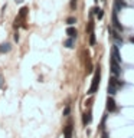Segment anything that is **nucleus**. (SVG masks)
Segmentation results:
<instances>
[{
    "label": "nucleus",
    "mask_w": 134,
    "mask_h": 138,
    "mask_svg": "<svg viewBox=\"0 0 134 138\" xmlns=\"http://www.w3.org/2000/svg\"><path fill=\"white\" fill-rule=\"evenodd\" d=\"M102 2H104V0H102Z\"/></svg>",
    "instance_id": "23"
},
{
    "label": "nucleus",
    "mask_w": 134,
    "mask_h": 138,
    "mask_svg": "<svg viewBox=\"0 0 134 138\" xmlns=\"http://www.w3.org/2000/svg\"><path fill=\"white\" fill-rule=\"evenodd\" d=\"M64 137L65 138H72V125L68 124V125L64 128Z\"/></svg>",
    "instance_id": "10"
},
{
    "label": "nucleus",
    "mask_w": 134,
    "mask_h": 138,
    "mask_svg": "<svg viewBox=\"0 0 134 138\" xmlns=\"http://www.w3.org/2000/svg\"><path fill=\"white\" fill-rule=\"evenodd\" d=\"M130 42H133V43H134V38H133V36L130 38Z\"/></svg>",
    "instance_id": "20"
},
{
    "label": "nucleus",
    "mask_w": 134,
    "mask_h": 138,
    "mask_svg": "<svg viewBox=\"0 0 134 138\" xmlns=\"http://www.w3.org/2000/svg\"><path fill=\"white\" fill-rule=\"evenodd\" d=\"M111 19H112V26H114L118 32H122V30H124V28H122V24L120 23L118 17H117V10L112 12V16H111Z\"/></svg>",
    "instance_id": "4"
},
{
    "label": "nucleus",
    "mask_w": 134,
    "mask_h": 138,
    "mask_svg": "<svg viewBox=\"0 0 134 138\" xmlns=\"http://www.w3.org/2000/svg\"><path fill=\"white\" fill-rule=\"evenodd\" d=\"M66 34H68V38H74V39H76L78 30H76V28H74V26H68V29H66Z\"/></svg>",
    "instance_id": "9"
},
{
    "label": "nucleus",
    "mask_w": 134,
    "mask_h": 138,
    "mask_svg": "<svg viewBox=\"0 0 134 138\" xmlns=\"http://www.w3.org/2000/svg\"><path fill=\"white\" fill-rule=\"evenodd\" d=\"M89 122H91V111L84 114V125H88Z\"/></svg>",
    "instance_id": "14"
},
{
    "label": "nucleus",
    "mask_w": 134,
    "mask_h": 138,
    "mask_svg": "<svg viewBox=\"0 0 134 138\" xmlns=\"http://www.w3.org/2000/svg\"><path fill=\"white\" fill-rule=\"evenodd\" d=\"M10 50H12V43H9V42H5V43H2V45H0V53H2V55H5V53H9Z\"/></svg>",
    "instance_id": "8"
},
{
    "label": "nucleus",
    "mask_w": 134,
    "mask_h": 138,
    "mask_svg": "<svg viewBox=\"0 0 134 138\" xmlns=\"http://www.w3.org/2000/svg\"><path fill=\"white\" fill-rule=\"evenodd\" d=\"M2 84H3V80H2V76H0V86H2Z\"/></svg>",
    "instance_id": "21"
},
{
    "label": "nucleus",
    "mask_w": 134,
    "mask_h": 138,
    "mask_svg": "<svg viewBox=\"0 0 134 138\" xmlns=\"http://www.w3.org/2000/svg\"><path fill=\"white\" fill-rule=\"evenodd\" d=\"M111 58H114L117 62L121 63V55H120V50H118V46L114 45L111 48Z\"/></svg>",
    "instance_id": "6"
},
{
    "label": "nucleus",
    "mask_w": 134,
    "mask_h": 138,
    "mask_svg": "<svg viewBox=\"0 0 134 138\" xmlns=\"http://www.w3.org/2000/svg\"><path fill=\"white\" fill-rule=\"evenodd\" d=\"M95 2H98V0H95Z\"/></svg>",
    "instance_id": "22"
},
{
    "label": "nucleus",
    "mask_w": 134,
    "mask_h": 138,
    "mask_svg": "<svg viewBox=\"0 0 134 138\" xmlns=\"http://www.w3.org/2000/svg\"><path fill=\"white\" fill-rule=\"evenodd\" d=\"M89 45L91 46L95 45V33H94V32L92 33H89Z\"/></svg>",
    "instance_id": "16"
},
{
    "label": "nucleus",
    "mask_w": 134,
    "mask_h": 138,
    "mask_svg": "<svg viewBox=\"0 0 134 138\" xmlns=\"http://www.w3.org/2000/svg\"><path fill=\"white\" fill-rule=\"evenodd\" d=\"M89 17H91V19H89V22H88V24H87V33L88 34L94 32V20H92V16H89Z\"/></svg>",
    "instance_id": "13"
},
{
    "label": "nucleus",
    "mask_w": 134,
    "mask_h": 138,
    "mask_svg": "<svg viewBox=\"0 0 134 138\" xmlns=\"http://www.w3.org/2000/svg\"><path fill=\"white\" fill-rule=\"evenodd\" d=\"M19 39H20V38H19V33L15 32V42H19Z\"/></svg>",
    "instance_id": "19"
},
{
    "label": "nucleus",
    "mask_w": 134,
    "mask_h": 138,
    "mask_svg": "<svg viewBox=\"0 0 134 138\" xmlns=\"http://www.w3.org/2000/svg\"><path fill=\"white\" fill-rule=\"evenodd\" d=\"M99 79H101V69H99V66H98V68H97V70H95V74H94L91 86H89V89H88V94H89V95H92V94H95V92L98 91Z\"/></svg>",
    "instance_id": "1"
},
{
    "label": "nucleus",
    "mask_w": 134,
    "mask_h": 138,
    "mask_svg": "<svg viewBox=\"0 0 134 138\" xmlns=\"http://www.w3.org/2000/svg\"><path fill=\"white\" fill-rule=\"evenodd\" d=\"M110 33H111V38L114 39V42H115L117 46H121L122 45V38L121 34H118V32L117 30H114L112 28H110Z\"/></svg>",
    "instance_id": "5"
},
{
    "label": "nucleus",
    "mask_w": 134,
    "mask_h": 138,
    "mask_svg": "<svg viewBox=\"0 0 134 138\" xmlns=\"http://www.w3.org/2000/svg\"><path fill=\"white\" fill-rule=\"evenodd\" d=\"M69 112H71V106H69V105H66V106H65V109H64V116H68V115H69Z\"/></svg>",
    "instance_id": "17"
},
{
    "label": "nucleus",
    "mask_w": 134,
    "mask_h": 138,
    "mask_svg": "<svg viewBox=\"0 0 134 138\" xmlns=\"http://www.w3.org/2000/svg\"><path fill=\"white\" fill-rule=\"evenodd\" d=\"M64 46L68 48V49H72V48L75 46V39H74V38H68V39L64 42Z\"/></svg>",
    "instance_id": "12"
},
{
    "label": "nucleus",
    "mask_w": 134,
    "mask_h": 138,
    "mask_svg": "<svg viewBox=\"0 0 134 138\" xmlns=\"http://www.w3.org/2000/svg\"><path fill=\"white\" fill-rule=\"evenodd\" d=\"M120 65H121V63L117 62L114 58L110 59V68H111V72H112L114 76H120V75H121V66H120Z\"/></svg>",
    "instance_id": "3"
},
{
    "label": "nucleus",
    "mask_w": 134,
    "mask_h": 138,
    "mask_svg": "<svg viewBox=\"0 0 134 138\" xmlns=\"http://www.w3.org/2000/svg\"><path fill=\"white\" fill-rule=\"evenodd\" d=\"M91 12H92L94 14L97 16V19H99V20H101V19L104 17V10H102V9H99V7H94V9H92Z\"/></svg>",
    "instance_id": "11"
},
{
    "label": "nucleus",
    "mask_w": 134,
    "mask_h": 138,
    "mask_svg": "<svg viewBox=\"0 0 134 138\" xmlns=\"http://www.w3.org/2000/svg\"><path fill=\"white\" fill-rule=\"evenodd\" d=\"M107 111L108 112H114L115 111V101H114L112 96H108V99H107Z\"/></svg>",
    "instance_id": "7"
},
{
    "label": "nucleus",
    "mask_w": 134,
    "mask_h": 138,
    "mask_svg": "<svg viewBox=\"0 0 134 138\" xmlns=\"http://www.w3.org/2000/svg\"><path fill=\"white\" fill-rule=\"evenodd\" d=\"M76 3H78V0H71V9H72V10L76 9Z\"/></svg>",
    "instance_id": "18"
},
{
    "label": "nucleus",
    "mask_w": 134,
    "mask_h": 138,
    "mask_svg": "<svg viewBox=\"0 0 134 138\" xmlns=\"http://www.w3.org/2000/svg\"><path fill=\"white\" fill-rule=\"evenodd\" d=\"M75 23H76V19L74 16H71V17L66 19V24H68V26H72V24H75Z\"/></svg>",
    "instance_id": "15"
},
{
    "label": "nucleus",
    "mask_w": 134,
    "mask_h": 138,
    "mask_svg": "<svg viewBox=\"0 0 134 138\" xmlns=\"http://www.w3.org/2000/svg\"><path fill=\"white\" fill-rule=\"evenodd\" d=\"M121 85H122V82H120V80L117 79V76H112L110 79V84H108V94H110V95H114L117 92V88L121 86Z\"/></svg>",
    "instance_id": "2"
}]
</instances>
